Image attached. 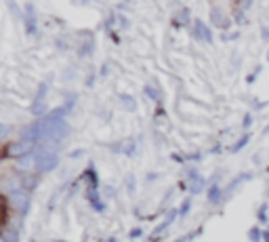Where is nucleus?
Returning <instances> with one entry per match:
<instances>
[{
    "mask_svg": "<svg viewBox=\"0 0 269 242\" xmlns=\"http://www.w3.org/2000/svg\"><path fill=\"white\" fill-rule=\"evenodd\" d=\"M42 141H61L67 135L66 120H49L42 118Z\"/></svg>",
    "mask_w": 269,
    "mask_h": 242,
    "instance_id": "1",
    "label": "nucleus"
},
{
    "mask_svg": "<svg viewBox=\"0 0 269 242\" xmlns=\"http://www.w3.org/2000/svg\"><path fill=\"white\" fill-rule=\"evenodd\" d=\"M8 198H11V204H13V209L19 213V215H25L30 211V196L28 192H23V190H15L8 194Z\"/></svg>",
    "mask_w": 269,
    "mask_h": 242,
    "instance_id": "2",
    "label": "nucleus"
},
{
    "mask_svg": "<svg viewBox=\"0 0 269 242\" xmlns=\"http://www.w3.org/2000/svg\"><path fill=\"white\" fill-rule=\"evenodd\" d=\"M194 32H196V38H198V40H204L206 44L212 42V32H210V28L202 19H196L194 21Z\"/></svg>",
    "mask_w": 269,
    "mask_h": 242,
    "instance_id": "3",
    "label": "nucleus"
},
{
    "mask_svg": "<svg viewBox=\"0 0 269 242\" xmlns=\"http://www.w3.org/2000/svg\"><path fill=\"white\" fill-rule=\"evenodd\" d=\"M23 23H25V32H28V34H36V8L32 4L25 6Z\"/></svg>",
    "mask_w": 269,
    "mask_h": 242,
    "instance_id": "4",
    "label": "nucleus"
},
{
    "mask_svg": "<svg viewBox=\"0 0 269 242\" xmlns=\"http://www.w3.org/2000/svg\"><path fill=\"white\" fill-rule=\"evenodd\" d=\"M97 196H99V194H97V187H88V190H86V200L91 202V207H93L97 213H103V211H105V204H103L99 198H97Z\"/></svg>",
    "mask_w": 269,
    "mask_h": 242,
    "instance_id": "5",
    "label": "nucleus"
},
{
    "mask_svg": "<svg viewBox=\"0 0 269 242\" xmlns=\"http://www.w3.org/2000/svg\"><path fill=\"white\" fill-rule=\"evenodd\" d=\"M204 185H206L204 179L200 175H196V177H192V183H187V190H190L192 194H200L204 190Z\"/></svg>",
    "mask_w": 269,
    "mask_h": 242,
    "instance_id": "6",
    "label": "nucleus"
},
{
    "mask_svg": "<svg viewBox=\"0 0 269 242\" xmlns=\"http://www.w3.org/2000/svg\"><path fill=\"white\" fill-rule=\"evenodd\" d=\"M221 198H223V190L219 187V183H212L210 190H208V202L210 204H219Z\"/></svg>",
    "mask_w": 269,
    "mask_h": 242,
    "instance_id": "7",
    "label": "nucleus"
},
{
    "mask_svg": "<svg viewBox=\"0 0 269 242\" xmlns=\"http://www.w3.org/2000/svg\"><path fill=\"white\" fill-rule=\"evenodd\" d=\"M82 179H86V181H88V187H97V185H99V181H97V173H95V166H93V164L88 166L86 171L82 173Z\"/></svg>",
    "mask_w": 269,
    "mask_h": 242,
    "instance_id": "8",
    "label": "nucleus"
},
{
    "mask_svg": "<svg viewBox=\"0 0 269 242\" xmlns=\"http://www.w3.org/2000/svg\"><path fill=\"white\" fill-rule=\"evenodd\" d=\"M210 17H212V21H214V25H221V28H227L229 25V21L223 17V13H221V8H212L210 11Z\"/></svg>",
    "mask_w": 269,
    "mask_h": 242,
    "instance_id": "9",
    "label": "nucleus"
},
{
    "mask_svg": "<svg viewBox=\"0 0 269 242\" xmlns=\"http://www.w3.org/2000/svg\"><path fill=\"white\" fill-rule=\"evenodd\" d=\"M248 238L253 240V242H261V240H263V232H261V228H259V226L250 228V232H248Z\"/></svg>",
    "mask_w": 269,
    "mask_h": 242,
    "instance_id": "10",
    "label": "nucleus"
},
{
    "mask_svg": "<svg viewBox=\"0 0 269 242\" xmlns=\"http://www.w3.org/2000/svg\"><path fill=\"white\" fill-rule=\"evenodd\" d=\"M2 242H19V234H17V230H4Z\"/></svg>",
    "mask_w": 269,
    "mask_h": 242,
    "instance_id": "11",
    "label": "nucleus"
},
{
    "mask_svg": "<svg viewBox=\"0 0 269 242\" xmlns=\"http://www.w3.org/2000/svg\"><path fill=\"white\" fill-rule=\"evenodd\" d=\"M175 217H177V211H170L168 219H166L164 223H160V226L156 228V236H158V234H162V232H164V228H166V226H170V223H173V219H175Z\"/></svg>",
    "mask_w": 269,
    "mask_h": 242,
    "instance_id": "12",
    "label": "nucleus"
},
{
    "mask_svg": "<svg viewBox=\"0 0 269 242\" xmlns=\"http://www.w3.org/2000/svg\"><path fill=\"white\" fill-rule=\"evenodd\" d=\"M44 112H47V105H44V101H34L32 114H34V116H42Z\"/></svg>",
    "mask_w": 269,
    "mask_h": 242,
    "instance_id": "13",
    "label": "nucleus"
},
{
    "mask_svg": "<svg viewBox=\"0 0 269 242\" xmlns=\"http://www.w3.org/2000/svg\"><path fill=\"white\" fill-rule=\"evenodd\" d=\"M120 101L129 107V112H134V107H137V103H134V99H131L129 95H120Z\"/></svg>",
    "mask_w": 269,
    "mask_h": 242,
    "instance_id": "14",
    "label": "nucleus"
},
{
    "mask_svg": "<svg viewBox=\"0 0 269 242\" xmlns=\"http://www.w3.org/2000/svg\"><path fill=\"white\" fill-rule=\"evenodd\" d=\"M248 141H250V135H244V137H242V139L236 143L234 148H231V152H240V150H244V146H246Z\"/></svg>",
    "mask_w": 269,
    "mask_h": 242,
    "instance_id": "15",
    "label": "nucleus"
},
{
    "mask_svg": "<svg viewBox=\"0 0 269 242\" xmlns=\"http://www.w3.org/2000/svg\"><path fill=\"white\" fill-rule=\"evenodd\" d=\"M145 95L149 97V99H154V101H160V97H158V91H156V88H151L149 84H145Z\"/></svg>",
    "mask_w": 269,
    "mask_h": 242,
    "instance_id": "16",
    "label": "nucleus"
},
{
    "mask_svg": "<svg viewBox=\"0 0 269 242\" xmlns=\"http://www.w3.org/2000/svg\"><path fill=\"white\" fill-rule=\"evenodd\" d=\"M190 207H192V200L187 198V200L181 204V209H179V215H181V217H185V215H187V211H190Z\"/></svg>",
    "mask_w": 269,
    "mask_h": 242,
    "instance_id": "17",
    "label": "nucleus"
},
{
    "mask_svg": "<svg viewBox=\"0 0 269 242\" xmlns=\"http://www.w3.org/2000/svg\"><path fill=\"white\" fill-rule=\"evenodd\" d=\"M265 211H267V204H263V207L259 209V221H267V215H265Z\"/></svg>",
    "mask_w": 269,
    "mask_h": 242,
    "instance_id": "18",
    "label": "nucleus"
},
{
    "mask_svg": "<svg viewBox=\"0 0 269 242\" xmlns=\"http://www.w3.org/2000/svg\"><path fill=\"white\" fill-rule=\"evenodd\" d=\"M250 122H253V114L248 112V114L244 116V120H242V124H244V129H248V127H250Z\"/></svg>",
    "mask_w": 269,
    "mask_h": 242,
    "instance_id": "19",
    "label": "nucleus"
},
{
    "mask_svg": "<svg viewBox=\"0 0 269 242\" xmlns=\"http://www.w3.org/2000/svg\"><path fill=\"white\" fill-rule=\"evenodd\" d=\"M143 236V232L139 230V228H134V230H131V238H141Z\"/></svg>",
    "mask_w": 269,
    "mask_h": 242,
    "instance_id": "20",
    "label": "nucleus"
},
{
    "mask_svg": "<svg viewBox=\"0 0 269 242\" xmlns=\"http://www.w3.org/2000/svg\"><path fill=\"white\" fill-rule=\"evenodd\" d=\"M265 133H269V124H267V129H265Z\"/></svg>",
    "mask_w": 269,
    "mask_h": 242,
    "instance_id": "21",
    "label": "nucleus"
},
{
    "mask_svg": "<svg viewBox=\"0 0 269 242\" xmlns=\"http://www.w3.org/2000/svg\"><path fill=\"white\" fill-rule=\"evenodd\" d=\"M57 242H66V240H57Z\"/></svg>",
    "mask_w": 269,
    "mask_h": 242,
    "instance_id": "22",
    "label": "nucleus"
},
{
    "mask_svg": "<svg viewBox=\"0 0 269 242\" xmlns=\"http://www.w3.org/2000/svg\"><path fill=\"white\" fill-rule=\"evenodd\" d=\"M267 59H269V51H267Z\"/></svg>",
    "mask_w": 269,
    "mask_h": 242,
    "instance_id": "23",
    "label": "nucleus"
}]
</instances>
